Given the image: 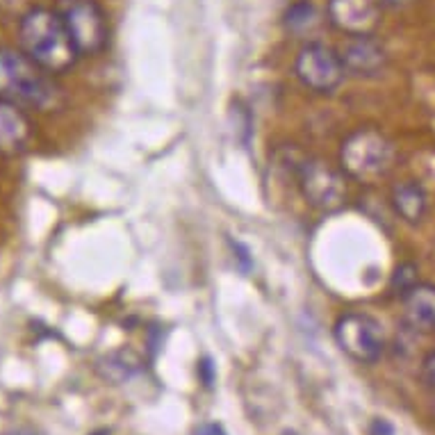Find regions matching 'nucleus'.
I'll list each match as a JSON object with an SVG mask.
<instances>
[{
    "mask_svg": "<svg viewBox=\"0 0 435 435\" xmlns=\"http://www.w3.org/2000/svg\"><path fill=\"white\" fill-rule=\"evenodd\" d=\"M381 3H386V5H390V7H403V5L412 3V0H381Z\"/></svg>",
    "mask_w": 435,
    "mask_h": 435,
    "instance_id": "nucleus-21",
    "label": "nucleus"
},
{
    "mask_svg": "<svg viewBox=\"0 0 435 435\" xmlns=\"http://www.w3.org/2000/svg\"><path fill=\"white\" fill-rule=\"evenodd\" d=\"M390 203L397 217H401L406 224H419L429 210V196L415 180H403V183L392 187Z\"/></svg>",
    "mask_w": 435,
    "mask_h": 435,
    "instance_id": "nucleus-12",
    "label": "nucleus"
},
{
    "mask_svg": "<svg viewBox=\"0 0 435 435\" xmlns=\"http://www.w3.org/2000/svg\"><path fill=\"white\" fill-rule=\"evenodd\" d=\"M7 435H37L35 431H30V429H16L12 433H7Z\"/></svg>",
    "mask_w": 435,
    "mask_h": 435,
    "instance_id": "nucleus-22",
    "label": "nucleus"
},
{
    "mask_svg": "<svg viewBox=\"0 0 435 435\" xmlns=\"http://www.w3.org/2000/svg\"><path fill=\"white\" fill-rule=\"evenodd\" d=\"M230 249H232V253H235V260L242 267V271H251L253 269V256H251L249 246L242 244V242H237V239H230Z\"/></svg>",
    "mask_w": 435,
    "mask_h": 435,
    "instance_id": "nucleus-16",
    "label": "nucleus"
},
{
    "mask_svg": "<svg viewBox=\"0 0 435 435\" xmlns=\"http://www.w3.org/2000/svg\"><path fill=\"white\" fill-rule=\"evenodd\" d=\"M419 282V269L417 265H412V262H401V265L394 269V274L390 276V294L397 297V299H403L408 294V292Z\"/></svg>",
    "mask_w": 435,
    "mask_h": 435,
    "instance_id": "nucleus-15",
    "label": "nucleus"
},
{
    "mask_svg": "<svg viewBox=\"0 0 435 435\" xmlns=\"http://www.w3.org/2000/svg\"><path fill=\"white\" fill-rule=\"evenodd\" d=\"M196 435H228V433L224 431V427H221V424L210 422V424H203V427L196 431Z\"/></svg>",
    "mask_w": 435,
    "mask_h": 435,
    "instance_id": "nucleus-20",
    "label": "nucleus"
},
{
    "mask_svg": "<svg viewBox=\"0 0 435 435\" xmlns=\"http://www.w3.org/2000/svg\"><path fill=\"white\" fill-rule=\"evenodd\" d=\"M294 73L299 83L315 94H333L347 78L340 53L321 42L301 46L294 59Z\"/></svg>",
    "mask_w": 435,
    "mask_h": 435,
    "instance_id": "nucleus-7",
    "label": "nucleus"
},
{
    "mask_svg": "<svg viewBox=\"0 0 435 435\" xmlns=\"http://www.w3.org/2000/svg\"><path fill=\"white\" fill-rule=\"evenodd\" d=\"M347 76L356 78H376L388 64V53L374 35L349 37L338 50Z\"/></svg>",
    "mask_w": 435,
    "mask_h": 435,
    "instance_id": "nucleus-9",
    "label": "nucleus"
},
{
    "mask_svg": "<svg viewBox=\"0 0 435 435\" xmlns=\"http://www.w3.org/2000/svg\"><path fill=\"white\" fill-rule=\"evenodd\" d=\"M0 98L23 109L53 112L64 105V89L21 48L5 46L0 48Z\"/></svg>",
    "mask_w": 435,
    "mask_h": 435,
    "instance_id": "nucleus-1",
    "label": "nucleus"
},
{
    "mask_svg": "<svg viewBox=\"0 0 435 435\" xmlns=\"http://www.w3.org/2000/svg\"><path fill=\"white\" fill-rule=\"evenodd\" d=\"M369 435H394V429L386 419H374L369 427Z\"/></svg>",
    "mask_w": 435,
    "mask_h": 435,
    "instance_id": "nucleus-19",
    "label": "nucleus"
},
{
    "mask_svg": "<svg viewBox=\"0 0 435 435\" xmlns=\"http://www.w3.org/2000/svg\"><path fill=\"white\" fill-rule=\"evenodd\" d=\"M403 303V323L412 333H435V285L417 282Z\"/></svg>",
    "mask_w": 435,
    "mask_h": 435,
    "instance_id": "nucleus-11",
    "label": "nucleus"
},
{
    "mask_svg": "<svg viewBox=\"0 0 435 435\" xmlns=\"http://www.w3.org/2000/svg\"><path fill=\"white\" fill-rule=\"evenodd\" d=\"M198 379L203 383L205 388H212L215 386V379H217V371H215V365H212L210 358H203L198 362Z\"/></svg>",
    "mask_w": 435,
    "mask_h": 435,
    "instance_id": "nucleus-17",
    "label": "nucleus"
},
{
    "mask_svg": "<svg viewBox=\"0 0 435 435\" xmlns=\"http://www.w3.org/2000/svg\"><path fill=\"white\" fill-rule=\"evenodd\" d=\"M333 338H335L338 347L351 360L360 362V365H374V362H379L388 347L383 323L376 317L358 310L344 312V315L335 319Z\"/></svg>",
    "mask_w": 435,
    "mask_h": 435,
    "instance_id": "nucleus-5",
    "label": "nucleus"
},
{
    "mask_svg": "<svg viewBox=\"0 0 435 435\" xmlns=\"http://www.w3.org/2000/svg\"><path fill=\"white\" fill-rule=\"evenodd\" d=\"M18 46L53 76L66 73L80 59L57 9L35 7L25 12L18 23Z\"/></svg>",
    "mask_w": 435,
    "mask_h": 435,
    "instance_id": "nucleus-2",
    "label": "nucleus"
},
{
    "mask_svg": "<svg viewBox=\"0 0 435 435\" xmlns=\"http://www.w3.org/2000/svg\"><path fill=\"white\" fill-rule=\"evenodd\" d=\"M397 162L392 139L379 128H358L342 141L340 167L344 176L362 185H374L386 178Z\"/></svg>",
    "mask_w": 435,
    "mask_h": 435,
    "instance_id": "nucleus-3",
    "label": "nucleus"
},
{
    "mask_svg": "<svg viewBox=\"0 0 435 435\" xmlns=\"http://www.w3.org/2000/svg\"><path fill=\"white\" fill-rule=\"evenodd\" d=\"M92 435H109V433H107V431H105V429H100V431H94V433H92Z\"/></svg>",
    "mask_w": 435,
    "mask_h": 435,
    "instance_id": "nucleus-23",
    "label": "nucleus"
},
{
    "mask_svg": "<svg viewBox=\"0 0 435 435\" xmlns=\"http://www.w3.org/2000/svg\"><path fill=\"white\" fill-rule=\"evenodd\" d=\"M294 176L301 196L306 198V203L312 210L321 212V215L340 212L347 203L349 189L347 176L342 169H335L319 157H303L301 162H297Z\"/></svg>",
    "mask_w": 435,
    "mask_h": 435,
    "instance_id": "nucleus-4",
    "label": "nucleus"
},
{
    "mask_svg": "<svg viewBox=\"0 0 435 435\" xmlns=\"http://www.w3.org/2000/svg\"><path fill=\"white\" fill-rule=\"evenodd\" d=\"M319 12L317 7L310 3V0H297V3H292L285 14H282V25L290 35H297V37H303V35H310L312 30L319 25Z\"/></svg>",
    "mask_w": 435,
    "mask_h": 435,
    "instance_id": "nucleus-14",
    "label": "nucleus"
},
{
    "mask_svg": "<svg viewBox=\"0 0 435 435\" xmlns=\"http://www.w3.org/2000/svg\"><path fill=\"white\" fill-rule=\"evenodd\" d=\"M282 435H297L294 431H285V433H282Z\"/></svg>",
    "mask_w": 435,
    "mask_h": 435,
    "instance_id": "nucleus-24",
    "label": "nucleus"
},
{
    "mask_svg": "<svg viewBox=\"0 0 435 435\" xmlns=\"http://www.w3.org/2000/svg\"><path fill=\"white\" fill-rule=\"evenodd\" d=\"M422 381L427 383L431 390H435V351H431L422 362Z\"/></svg>",
    "mask_w": 435,
    "mask_h": 435,
    "instance_id": "nucleus-18",
    "label": "nucleus"
},
{
    "mask_svg": "<svg viewBox=\"0 0 435 435\" xmlns=\"http://www.w3.org/2000/svg\"><path fill=\"white\" fill-rule=\"evenodd\" d=\"M141 367V360L135 351L130 349H121V351H112L109 356H105L103 360H100V374L112 381V383H124L128 381L130 376H135V374L139 371Z\"/></svg>",
    "mask_w": 435,
    "mask_h": 435,
    "instance_id": "nucleus-13",
    "label": "nucleus"
},
{
    "mask_svg": "<svg viewBox=\"0 0 435 435\" xmlns=\"http://www.w3.org/2000/svg\"><path fill=\"white\" fill-rule=\"evenodd\" d=\"M57 12L62 16L80 57H94L107 48V14L96 0H62Z\"/></svg>",
    "mask_w": 435,
    "mask_h": 435,
    "instance_id": "nucleus-6",
    "label": "nucleus"
},
{
    "mask_svg": "<svg viewBox=\"0 0 435 435\" xmlns=\"http://www.w3.org/2000/svg\"><path fill=\"white\" fill-rule=\"evenodd\" d=\"M35 128L23 107L0 98V155H23L32 144Z\"/></svg>",
    "mask_w": 435,
    "mask_h": 435,
    "instance_id": "nucleus-10",
    "label": "nucleus"
},
{
    "mask_svg": "<svg viewBox=\"0 0 435 435\" xmlns=\"http://www.w3.org/2000/svg\"><path fill=\"white\" fill-rule=\"evenodd\" d=\"M326 16L347 37L371 35L381 21L379 0H326Z\"/></svg>",
    "mask_w": 435,
    "mask_h": 435,
    "instance_id": "nucleus-8",
    "label": "nucleus"
}]
</instances>
